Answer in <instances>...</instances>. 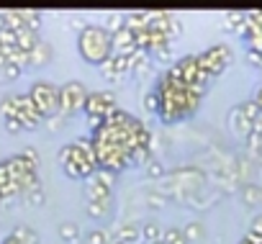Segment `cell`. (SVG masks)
I'll return each instance as SVG.
<instances>
[{
    "label": "cell",
    "instance_id": "obj_30",
    "mask_svg": "<svg viewBox=\"0 0 262 244\" xmlns=\"http://www.w3.org/2000/svg\"><path fill=\"white\" fill-rule=\"evenodd\" d=\"M147 172H149L152 178H162V175H165V167H162V162H160L157 157H152V160L147 162Z\"/></svg>",
    "mask_w": 262,
    "mask_h": 244
},
{
    "label": "cell",
    "instance_id": "obj_16",
    "mask_svg": "<svg viewBox=\"0 0 262 244\" xmlns=\"http://www.w3.org/2000/svg\"><path fill=\"white\" fill-rule=\"evenodd\" d=\"M105 31H111V34H116V31H121V29H126V16L123 13H105V18H103V24H100Z\"/></svg>",
    "mask_w": 262,
    "mask_h": 244
},
{
    "label": "cell",
    "instance_id": "obj_9",
    "mask_svg": "<svg viewBox=\"0 0 262 244\" xmlns=\"http://www.w3.org/2000/svg\"><path fill=\"white\" fill-rule=\"evenodd\" d=\"M139 47H137V36L131 34L128 29H121L113 34V54H121V57H131Z\"/></svg>",
    "mask_w": 262,
    "mask_h": 244
},
{
    "label": "cell",
    "instance_id": "obj_1",
    "mask_svg": "<svg viewBox=\"0 0 262 244\" xmlns=\"http://www.w3.org/2000/svg\"><path fill=\"white\" fill-rule=\"evenodd\" d=\"M59 165L62 170L72 178V180H88L95 170H98V160H95V149L90 139H77L70 142L59 149Z\"/></svg>",
    "mask_w": 262,
    "mask_h": 244
},
{
    "label": "cell",
    "instance_id": "obj_8",
    "mask_svg": "<svg viewBox=\"0 0 262 244\" xmlns=\"http://www.w3.org/2000/svg\"><path fill=\"white\" fill-rule=\"evenodd\" d=\"M13 103H16V121H21V126L24 129H36L41 121H44V116L36 110V105H34V100L29 98V93H16L13 95Z\"/></svg>",
    "mask_w": 262,
    "mask_h": 244
},
{
    "label": "cell",
    "instance_id": "obj_41",
    "mask_svg": "<svg viewBox=\"0 0 262 244\" xmlns=\"http://www.w3.org/2000/svg\"><path fill=\"white\" fill-rule=\"evenodd\" d=\"M111 244H121V241H111Z\"/></svg>",
    "mask_w": 262,
    "mask_h": 244
},
{
    "label": "cell",
    "instance_id": "obj_12",
    "mask_svg": "<svg viewBox=\"0 0 262 244\" xmlns=\"http://www.w3.org/2000/svg\"><path fill=\"white\" fill-rule=\"evenodd\" d=\"M142 239V226L137 221H123L118 229H116V239L113 241H121V244H139Z\"/></svg>",
    "mask_w": 262,
    "mask_h": 244
},
{
    "label": "cell",
    "instance_id": "obj_22",
    "mask_svg": "<svg viewBox=\"0 0 262 244\" xmlns=\"http://www.w3.org/2000/svg\"><path fill=\"white\" fill-rule=\"evenodd\" d=\"M113 239H108V231L105 229H90L88 236H85V244H111Z\"/></svg>",
    "mask_w": 262,
    "mask_h": 244
},
{
    "label": "cell",
    "instance_id": "obj_32",
    "mask_svg": "<svg viewBox=\"0 0 262 244\" xmlns=\"http://www.w3.org/2000/svg\"><path fill=\"white\" fill-rule=\"evenodd\" d=\"M21 154H24V157H26V160H29V162H31L34 167H39V152H36L34 147H26V149H24Z\"/></svg>",
    "mask_w": 262,
    "mask_h": 244
},
{
    "label": "cell",
    "instance_id": "obj_27",
    "mask_svg": "<svg viewBox=\"0 0 262 244\" xmlns=\"http://www.w3.org/2000/svg\"><path fill=\"white\" fill-rule=\"evenodd\" d=\"M16 180H13V175H11V170H8V162L3 160L0 162V190H6L8 185H13Z\"/></svg>",
    "mask_w": 262,
    "mask_h": 244
},
{
    "label": "cell",
    "instance_id": "obj_29",
    "mask_svg": "<svg viewBox=\"0 0 262 244\" xmlns=\"http://www.w3.org/2000/svg\"><path fill=\"white\" fill-rule=\"evenodd\" d=\"M247 147H249V152H254V154H262V134H257V131H252L247 139Z\"/></svg>",
    "mask_w": 262,
    "mask_h": 244
},
{
    "label": "cell",
    "instance_id": "obj_23",
    "mask_svg": "<svg viewBox=\"0 0 262 244\" xmlns=\"http://www.w3.org/2000/svg\"><path fill=\"white\" fill-rule=\"evenodd\" d=\"M21 13H24L26 29H31V31L39 34V29H41V13H36V11H21Z\"/></svg>",
    "mask_w": 262,
    "mask_h": 244
},
{
    "label": "cell",
    "instance_id": "obj_18",
    "mask_svg": "<svg viewBox=\"0 0 262 244\" xmlns=\"http://www.w3.org/2000/svg\"><path fill=\"white\" fill-rule=\"evenodd\" d=\"M162 234H165V231L160 229V224H157V221H147V224L142 226V239H147L149 244H152V241H157V239H162Z\"/></svg>",
    "mask_w": 262,
    "mask_h": 244
},
{
    "label": "cell",
    "instance_id": "obj_20",
    "mask_svg": "<svg viewBox=\"0 0 262 244\" xmlns=\"http://www.w3.org/2000/svg\"><path fill=\"white\" fill-rule=\"evenodd\" d=\"M162 239H165V244H190V241H188V236L183 234V229H178V226L165 229Z\"/></svg>",
    "mask_w": 262,
    "mask_h": 244
},
{
    "label": "cell",
    "instance_id": "obj_25",
    "mask_svg": "<svg viewBox=\"0 0 262 244\" xmlns=\"http://www.w3.org/2000/svg\"><path fill=\"white\" fill-rule=\"evenodd\" d=\"M24 195H26V203H29V206H41V203H44V188H41V185L26 190Z\"/></svg>",
    "mask_w": 262,
    "mask_h": 244
},
{
    "label": "cell",
    "instance_id": "obj_31",
    "mask_svg": "<svg viewBox=\"0 0 262 244\" xmlns=\"http://www.w3.org/2000/svg\"><path fill=\"white\" fill-rule=\"evenodd\" d=\"M144 105H147V110H152V113H157V110H160V98H157V93H155V90H149V93L144 95Z\"/></svg>",
    "mask_w": 262,
    "mask_h": 244
},
{
    "label": "cell",
    "instance_id": "obj_4",
    "mask_svg": "<svg viewBox=\"0 0 262 244\" xmlns=\"http://www.w3.org/2000/svg\"><path fill=\"white\" fill-rule=\"evenodd\" d=\"M82 110L88 113L90 126L95 129L98 124H103V121H105L113 110H118V103H116V95H113L111 90H93V93L88 95Z\"/></svg>",
    "mask_w": 262,
    "mask_h": 244
},
{
    "label": "cell",
    "instance_id": "obj_19",
    "mask_svg": "<svg viewBox=\"0 0 262 244\" xmlns=\"http://www.w3.org/2000/svg\"><path fill=\"white\" fill-rule=\"evenodd\" d=\"M11 234H16L24 244H39V234H36L31 226H24V224H21V226H16Z\"/></svg>",
    "mask_w": 262,
    "mask_h": 244
},
{
    "label": "cell",
    "instance_id": "obj_38",
    "mask_svg": "<svg viewBox=\"0 0 262 244\" xmlns=\"http://www.w3.org/2000/svg\"><path fill=\"white\" fill-rule=\"evenodd\" d=\"M239 244H252V241H249L247 236H242V239H239Z\"/></svg>",
    "mask_w": 262,
    "mask_h": 244
},
{
    "label": "cell",
    "instance_id": "obj_34",
    "mask_svg": "<svg viewBox=\"0 0 262 244\" xmlns=\"http://www.w3.org/2000/svg\"><path fill=\"white\" fill-rule=\"evenodd\" d=\"M249 231H254V234H259V236H262V213H257V216L252 218V224H249Z\"/></svg>",
    "mask_w": 262,
    "mask_h": 244
},
{
    "label": "cell",
    "instance_id": "obj_35",
    "mask_svg": "<svg viewBox=\"0 0 262 244\" xmlns=\"http://www.w3.org/2000/svg\"><path fill=\"white\" fill-rule=\"evenodd\" d=\"M252 100H254V103L262 108V85H257V87H254V93H252Z\"/></svg>",
    "mask_w": 262,
    "mask_h": 244
},
{
    "label": "cell",
    "instance_id": "obj_3",
    "mask_svg": "<svg viewBox=\"0 0 262 244\" xmlns=\"http://www.w3.org/2000/svg\"><path fill=\"white\" fill-rule=\"evenodd\" d=\"M29 98L34 100L36 110L44 116V118H52V116H59V87L47 82V80H36L31 87H29Z\"/></svg>",
    "mask_w": 262,
    "mask_h": 244
},
{
    "label": "cell",
    "instance_id": "obj_17",
    "mask_svg": "<svg viewBox=\"0 0 262 244\" xmlns=\"http://www.w3.org/2000/svg\"><path fill=\"white\" fill-rule=\"evenodd\" d=\"M239 110H242V116H244V118H249V121H252V124L262 116V108H259L252 98H249V100H244V103H239Z\"/></svg>",
    "mask_w": 262,
    "mask_h": 244
},
{
    "label": "cell",
    "instance_id": "obj_7",
    "mask_svg": "<svg viewBox=\"0 0 262 244\" xmlns=\"http://www.w3.org/2000/svg\"><path fill=\"white\" fill-rule=\"evenodd\" d=\"M85 193H88V201L111 203V195H113V172L95 170V172L85 180Z\"/></svg>",
    "mask_w": 262,
    "mask_h": 244
},
{
    "label": "cell",
    "instance_id": "obj_5",
    "mask_svg": "<svg viewBox=\"0 0 262 244\" xmlns=\"http://www.w3.org/2000/svg\"><path fill=\"white\" fill-rule=\"evenodd\" d=\"M231 59H234V54H231V47L229 44H213V47H208V49H203L198 54L201 70H206L213 80L231 64Z\"/></svg>",
    "mask_w": 262,
    "mask_h": 244
},
{
    "label": "cell",
    "instance_id": "obj_40",
    "mask_svg": "<svg viewBox=\"0 0 262 244\" xmlns=\"http://www.w3.org/2000/svg\"><path fill=\"white\" fill-rule=\"evenodd\" d=\"M257 162H259V165H262V154H257Z\"/></svg>",
    "mask_w": 262,
    "mask_h": 244
},
{
    "label": "cell",
    "instance_id": "obj_2",
    "mask_svg": "<svg viewBox=\"0 0 262 244\" xmlns=\"http://www.w3.org/2000/svg\"><path fill=\"white\" fill-rule=\"evenodd\" d=\"M77 52L85 62L103 64L113 54V34L100 24H85V29L77 31Z\"/></svg>",
    "mask_w": 262,
    "mask_h": 244
},
{
    "label": "cell",
    "instance_id": "obj_11",
    "mask_svg": "<svg viewBox=\"0 0 262 244\" xmlns=\"http://www.w3.org/2000/svg\"><path fill=\"white\" fill-rule=\"evenodd\" d=\"M229 129H231L236 137L247 139V137L254 131V124H252L249 118H244V116H242L239 105H234V108H231V113H229Z\"/></svg>",
    "mask_w": 262,
    "mask_h": 244
},
{
    "label": "cell",
    "instance_id": "obj_15",
    "mask_svg": "<svg viewBox=\"0 0 262 244\" xmlns=\"http://www.w3.org/2000/svg\"><path fill=\"white\" fill-rule=\"evenodd\" d=\"M57 231H59V239H64V241H70V244H75V241L80 239V234H82L75 221H62Z\"/></svg>",
    "mask_w": 262,
    "mask_h": 244
},
{
    "label": "cell",
    "instance_id": "obj_14",
    "mask_svg": "<svg viewBox=\"0 0 262 244\" xmlns=\"http://www.w3.org/2000/svg\"><path fill=\"white\" fill-rule=\"evenodd\" d=\"M52 54H54L52 44L39 41V44L34 47V52H31V67H44V64H49V62H52Z\"/></svg>",
    "mask_w": 262,
    "mask_h": 244
},
{
    "label": "cell",
    "instance_id": "obj_33",
    "mask_svg": "<svg viewBox=\"0 0 262 244\" xmlns=\"http://www.w3.org/2000/svg\"><path fill=\"white\" fill-rule=\"evenodd\" d=\"M6 129H8L11 134H18V131H24L21 121H16V118H8V121H6Z\"/></svg>",
    "mask_w": 262,
    "mask_h": 244
},
{
    "label": "cell",
    "instance_id": "obj_26",
    "mask_svg": "<svg viewBox=\"0 0 262 244\" xmlns=\"http://www.w3.org/2000/svg\"><path fill=\"white\" fill-rule=\"evenodd\" d=\"M108 208H111V203H100V201H88V206H85V211L90 216H105Z\"/></svg>",
    "mask_w": 262,
    "mask_h": 244
},
{
    "label": "cell",
    "instance_id": "obj_28",
    "mask_svg": "<svg viewBox=\"0 0 262 244\" xmlns=\"http://www.w3.org/2000/svg\"><path fill=\"white\" fill-rule=\"evenodd\" d=\"M244 24H247V13H229V16H226V26H231V29H236V31H242Z\"/></svg>",
    "mask_w": 262,
    "mask_h": 244
},
{
    "label": "cell",
    "instance_id": "obj_39",
    "mask_svg": "<svg viewBox=\"0 0 262 244\" xmlns=\"http://www.w3.org/2000/svg\"><path fill=\"white\" fill-rule=\"evenodd\" d=\"M152 244H165V239H157V241H152Z\"/></svg>",
    "mask_w": 262,
    "mask_h": 244
},
{
    "label": "cell",
    "instance_id": "obj_6",
    "mask_svg": "<svg viewBox=\"0 0 262 244\" xmlns=\"http://www.w3.org/2000/svg\"><path fill=\"white\" fill-rule=\"evenodd\" d=\"M90 90L80 82V80H70L59 87V116H72L77 110L85 108Z\"/></svg>",
    "mask_w": 262,
    "mask_h": 244
},
{
    "label": "cell",
    "instance_id": "obj_24",
    "mask_svg": "<svg viewBox=\"0 0 262 244\" xmlns=\"http://www.w3.org/2000/svg\"><path fill=\"white\" fill-rule=\"evenodd\" d=\"M242 198H244L247 206H254V203L259 201V188H257V185H244V188H242Z\"/></svg>",
    "mask_w": 262,
    "mask_h": 244
},
{
    "label": "cell",
    "instance_id": "obj_10",
    "mask_svg": "<svg viewBox=\"0 0 262 244\" xmlns=\"http://www.w3.org/2000/svg\"><path fill=\"white\" fill-rule=\"evenodd\" d=\"M100 70H103V77H108V80H118V77L128 75V57L111 54V57L100 64Z\"/></svg>",
    "mask_w": 262,
    "mask_h": 244
},
{
    "label": "cell",
    "instance_id": "obj_37",
    "mask_svg": "<svg viewBox=\"0 0 262 244\" xmlns=\"http://www.w3.org/2000/svg\"><path fill=\"white\" fill-rule=\"evenodd\" d=\"M254 131H257V134H262V116L254 121Z\"/></svg>",
    "mask_w": 262,
    "mask_h": 244
},
{
    "label": "cell",
    "instance_id": "obj_13",
    "mask_svg": "<svg viewBox=\"0 0 262 244\" xmlns=\"http://www.w3.org/2000/svg\"><path fill=\"white\" fill-rule=\"evenodd\" d=\"M152 57L144 52V49H137L134 54L128 57V75H147L152 70Z\"/></svg>",
    "mask_w": 262,
    "mask_h": 244
},
{
    "label": "cell",
    "instance_id": "obj_36",
    "mask_svg": "<svg viewBox=\"0 0 262 244\" xmlns=\"http://www.w3.org/2000/svg\"><path fill=\"white\" fill-rule=\"evenodd\" d=\"M3 244H24V241H21V239H18L16 234H8V236L3 239Z\"/></svg>",
    "mask_w": 262,
    "mask_h": 244
},
{
    "label": "cell",
    "instance_id": "obj_21",
    "mask_svg": "<svg viewBox=\"0 0 262 244\" xmlns=\"http://www.w3.org/2000/svg\"><path fill=\"white\" fill-rule=\"evenodd\" d=\"M183 234L188 236V241H198V239H203L206 229H203V224H201V221H190V224H185V226H183Z\"/></svg>",
    "mask_w": 262,
    "mask_h": 244
}]
</instances>
